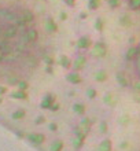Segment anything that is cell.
I'll return each instance as SVG.
<instances>
[{
    "label": "cell",
    "mask_w": 140,
    "mask_h": 151,
    "mask_svg": "<svg viewBox=\"0 0 140 151\" xmlns=\"http://www.w3.org/2000/svg\"><path fill=\"white\" fill-rule=\"evenodd\" d=\"M129 70L132 73L133 78L136 80L137 83H140V40L131 51V55H129Z\"/></svg>",
    "instance_id": "cell-2"
},
{
    "label": "cell",
    "mask_w": 140,
    "mask_h": 151,
    "mask_svg": "<svg viewBox=\"0 0 140 151\" xmlns=\"http://www.w3.org/2000/svg\"><path fill=\"white\" fill-rule=\"evenodd\" d=\"M47 51V32L36 8L26 0H0V83L32 78Z\"/></svg>",
    "instance_id": "cell-1"
},
{
    "label": "cell",
    "mask_w": 140,
    "mask_h": 151,
    "mask_svg": "<svg viewBox=\"0 0 140 151\" xmlns=\"http://www.w3.org/2000/svg\"><path fill=\"white\" fill-rule=\"evenodd\" d=\"M121 1L126 6L128 10L136 12V14H140V0H121Z\"/></svg>",
    "instance_id": "cell-3"
}]
</instances>
